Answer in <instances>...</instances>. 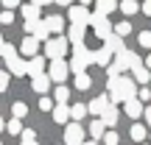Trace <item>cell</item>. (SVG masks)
<instances>
[{
	"instance_id": "1",
	"label": "cell",
	"mask_w": 151,
	"mask_h": 145,
	"mask_svg": "<svg viewBox=\"0 0 151 145\" xmlns=\"http://www.w3.org/2000/svg\"><path fill=\"white\" fill-rule=\"evenodd\" d=\"M106 89H109V101H112V106L115 103H129V101H137V86H134V81L132 78H109L106 81Z\"/></svg>"
},
{
	"instance_id": "2",
	"label": "cell",
	"mask_w": 151,
	"mask_h": 145,
	"mask_svg": "<svg viewBox=\"0 0 151 145\" xmlns=\"http://www.w3.org/2000/svg\"><path fill=\"white\" fill-rule=\"evenodd\" d=\"M87 64H92V50L84 45H73V59H70V73L73 75H84Z\"/></svg>"
},
{
	"instance_id": "3",
	"label": "cell",
	"mask_w": 151,
	"mask_h": 145,
	"mask_svg": "<svg viewBox=\"0 0 151 145\" xmlns=\"http://www.w3.org/2000/svg\"><path fill=\"white\" fill-rule=\"evenodd\" d=\"M67 50H70V39L67 36H53L50 42H45V59L48 61H62L67 56Z\"/></svg>"
},
{
	"instance_id": "4",
	"label": "cell",
	"mask_w": 151,
	"mask_h": 145,
	"mask_svg": "<svg viewBox=\"0 0 151 145\" xmlns=\"http://www.w3.org/2000/svg\"><path fill=\"white\" fill-rule=\"evenodd\" d=\"M67 20H70V25H90L92 14H90V9H87V3L84 6H70V9H67Z\"/></svg>"
},
{
	"instance_id": "5",
	"label": "cell",
	"mask_w": 151,
	"mask_h": 145,
	"mask_svg": "<svg viewBox=\"0 0 151 145\" xmlns=\"http://www.w3.org/2000/svg\"><path fill=\"white\" fill-rule=\"evenodd\" d=\"M90 25H92V31H95V36H98V39H104V42H106V39L115 34V28L109 25V17L92 14V22H90Z\"/></svg>"
},
{
	"instance_id": "6",
	"label": "cell",
	"mask_w": 151,
	"mask_h": 145,
	"mask_svg": "<svg viewBox=\"0 0 151 145\" xmlns=\"http://www.w3.org/2000/svg\"><path fill=\"white\" fill-rule=\"evenodd\" d=\"M87 109H90V114H95V120H101L104 114L112 109V101H109V95H98V98H92V101L87 103Z\"/></svg>"
},
{
	"instance_id": "7",
	"label": "cell",
	"mask_w": 151,
	"mask_h": 145,
	"mask_svg": "<svg viewBox=\"0 0 151 145\" xmlns=\"http://www.w3.org/2000/svg\"><path fill=\"white\" fill-rule=\"evenodd\" d=\"M48 75H50V81H56V84L62 86V81H67V75H70V61H50V67H48Z\"/></svg>"
},
{
	"instance_id": "8",
	"label": "cell",
	"mask_w": 151,
	"mask_h": 145,
	"mask_svg": "<svg viewBox=\"0 0 151 145\" xmlns=\"http://www.w3.org/2000/svg\"><path fill=\"white\" fill-rule=\"evenodd\" d=\"M65 145H84V123H70L65 129Z\"/></svg>"
},
{
	"instance_id": "9",
	"label": "cell",
	"mask_w": 151,
	"mask_h": 145,
	"mask_svg": "<svg viewBox=\"0 0 151 145\" xmlns=\"http://www.w3.org/2000/svg\"><path fill=\"white\" fill-rule=\"evenodd\" d=\"M20 11L25 17V22H37L39 14H42V3H25V6H20Z\"/></svg>"
},
{
	"instance_id": "10",
	"label": "cell",
	"mask_w": 151,
	"mask_h": 145,
	"mask_svg": "<svg viewBox=\"0 0 151 145\" xmlns=\"http://www.w3.org/2000/svg\"><path fill=\"white\" fill-rule=\"evenodd\" d=\"M45 25L50 28V34H56V36H65V17L62 14H50V17H45Z\"/></svg>"
},
{
	"instance_id": "11",
	"label": "cell",
	"mask_w": 151,
	"mask_h": 145,
	"mask_svg": "<svg viewBox=\"0 0 151 145\" xmlns=\"http://www.w3.org/2000/svg\"><path fill=\"white\" fill-rule=\"evenodd\" d=\"M45 64H48L45 56H34V59H28V73L34 78H39V75H45Z\"/></svg>"
},
{
	"instance_id": "12",
	"label": "cell",
	"mask_w": 151,
	"mask_h": 145,
	"mask_svg": "<svg viewBox=\"0 0 151 145\" xmlns=\"http://www.w3.org/2000/svg\"><path fill=\"white\" fill-rule=\"evenodd\" d=\"M84 34H87V25H70V28H67L70 45H84Z\"/></svg>"
},
{
	"instance_id": "13",
	"label": "cell",
	"mask_w": 151,
	"mask_h": 145,
	"mask_svg": "<svg viewBox=\"0 0 151 145\" xmlns=\"http://www.w3.org/2000/svg\"><path fill=\"white\" fill-rule=\"evenodd\" d=\"M6 67H9V75H25L28 59H11V61H6Z\"/></svg>"
},
{
	"instance_id": "14",
	"label": "cell",
	"mask_w": 151,
	"mask_h": 145,
	"mask_svg": "<svg viewBox=\"0 0 151 145\" xmlns=\"http://www.w3.org/2000/svg\"><path fill=\"white\" fill-rule=\"evenodd\" d=\"M123 112L129 114L132 120H137V117H143V114H146V106H143L140 101H129V103H123Z\"/></svg>"
},
{
	"instance_id": "15",
	"label": "cell",
	"mask_w": 151,
	"mask_h": 145,
	"mask_svg": "<svg viewBox=\"0 0 151 145\" xmlns=\"http://www.w3.org/2000/svg\"><path fill=\"white\" fill-rule=\"evenodd\" d=\"M112 59H115V56L109 53L106 48H101V50H92V64H101V67H109V64H112Z\"/></svg>"
},
{
	"instance_id": "16",
	"label": "cell",
	"mask_w": 151,
	"mask_h": 145,
	"mask_svg": "<svg viewBox=\"0 0 151 145\" xmlns=\"http://www.w3.org/2000/svg\"><path fill=\"white\" fill-rule=\"evenodd\" d=\"M87 131H90V137L92 140H104V134H106V126L101 123V120H90V123H87Z\"/></svg>"
},
{
	"instance_id": "17",
	"label": "cell",
	"mask_w": 151,
	"mask_h": 145,
	"mask_svg": "<svg viewBox=\"0 0 151 145\" xmlns=\"http://www.w3.org/2000/svg\"><path fill=\"white\" fill-rule=\"evenodd\" d=\"M20 50H22L25 56H31V59H34V56H37V50H39V39H37V36H25V39H22V45H20Z\"/></svg>"
},
{
	"instance_id": "18",
	"label": "cell",
	"mask_w": 151,
	"mask_h": 145,
	"mask_svg": "<svg viewBox=\"0 0 151 145\" xmlns=\"http://www.w3.org/2000/svg\"><path fill=\"white\" fill-rule=\"evenodd\" d=\"M104 48H106L112 56H118V53H123V50H126V48H123V39H120V36H115V34L106 39V42H104Z\"/></svg>"
},
{
	"instance_id": "19",
	"label": "cell",
	"mask_w": 151,
	"mask_h": 145,
	"mask_svg": "<svg viewBox=\"0 0 151 145\" xmlns=\"http://www.w3.org/2000/svg\"><path fill=\"white\" fill-rule=\"evenodd\" d=\"M31 86H34V92H39V95L45 98V92L50 89V75L45 73V75H39V78H34V81H31Z\"/></svg>"
},
{
	"instance_id": "20",
	"label": "cell",
	"mask_w": 151,
	"mask_h": 145,
	"mask_svg": "<svg viewBox=\"0 0 151 145\" xmlns=\"http://www.w3.org/2000/svg\"><path fill=\"white\" fill-rule=\"evenodd\" d=\"M67 120H73V117H70V106H67V103H62V106H56V109H53V123L65 126Z\"/></svg>"
},
{
	"instance_id": "21",
	"label": "cell",
	"mask_w": 151,
	"mask_h": 145,
	"mask_svg": "<svg viewBox=\"0 0 151 145\" xmlns=\"http://www.w3.org/2000/svg\"><path fill=\"white\" fill-rule=\"evenodd\" d=\"M132 75H134V81H137V84H143V86L151 81V70H146V64L134 67V70H132Z\"/></svg>"
},
{
	"instance_id": "22",
	"label": "cell",
	"mask_w": 151,
	"mask_h": 145,
	"mask_svg": "<svg viewBox=\"0 0 151 145\" xmlns=\"http://www.w3.org/2000/svg\"><path fill=\"white\" fill-rule=\"evenodd\" d=\"M115 9H120V6L112 3V0H101V3H95V14H101V17H106L109 11H115Z\"/></svg>"
},
{
	"instance_id": "23",
	"label": "cell",
	"mask_w": 151,
	"mask_h": 145,
	"mask_svg": "<svg viewBox=\"0 0 151 145\" xmlns=\"http://www.w3.org/2000/svg\"><path fill=\"white\" fill-rule=\"evenodd\" d=\"M87 112H90V109H87L84 103H73V106H70V117H73V123H81Z\"/></svg>"
},
{
	"instance_id": "24",
	"label": "cell",
	"mask_w": 151,
	"mask_h": 145,
	"mask_svg": "<svg viewBox=\"0 0 151 145\" xmlns=\"http://www.w3.org/2000/svg\"><path fill=\"white\" fill-rule=\"evenodd\" d=\"M67 98H70V89H67L65 84H62V86H56V89H53V101H56V106L67 103Z\"/></svg>"
},
{
	"instance_id": "25",
	"label": "cell",
	"mask_w": 151,
	"mask_h": 145,
	"mask_svg": "<svg viewBox=\"0 0 151 145\" xmlns=\"http://www.w3.org/2000/svg\"><path fill=\"white\" fill-rule=\"evenodd\" d=\"M129 134H132V140H134V142H140V145H143V140H146V134H148V131H146V126L134 123V126H132V131H129Z\"/></svg>"
},
{
	"instance_id": "26",
	"label": "cell",
	"mask_w": 151,
	"mask_h": 145,
	"mask_svg": "<svg viewBox=\"0 0 151 145\" xmlns=\"http://www.w3.org/2000/svg\"><path fill=\"white\" fill-rule=\"evenodd\" d=\"M34 36H37L39 42H50V39H53V36H50V28L45 25V20H42V22L37 25V34H34Z\"/></svg>"
},
{
	"instance_id": "27",
	"label": "cell",
	"mask_w": 151,
	"mask_h": 145,
	"mask_svg": "<svg viewBox=\"0 0 151 145\" xmlns=\"http://www.w3.org/2000/svg\"><path fill=\"white\" fill-rule=\"evenodd\" d=\"M140 9H143V6H140V3H134V0H123V3H120V11H123L126 17H129V14H137Z\"/></svg>"
},
{
	"instance_id": "28",
	"label": "cell",
	"mask_w": 151,
	"mask_h": 145,
	"mask_svg": "<svg viewBox=\"0 0 151 145\" xmlns=\"http://www.w3.org/2000/svg\"><path fill=\"white\" fill-rule=\"evenodd\" d=\"M101 123H104V126H109V131H112V126H118V109L112 106V109H109V112L101 117Z\"/></svg>"
},
{
	"instance_id": "29",
	"label": "cell",
	"mask_w": 151,
	"mask_h": 145,
	"mask_svg": "<svg viewBox=\"0 0 151 145\" xmlns=\"http://www.w3.org/2000/svg\"><path fill=\"white\" fill-rule=\"evenodd\" d=\"M11 114H14L17 120H22V117L28 114V106H25L22 101H14V103H11Z\"/></svg>"
},
{
	"instance_id": "30",
	"label": "cell",
	"mask_w": 151,
	"mask_h": 145,
	"mask_svg": "<svg viewBox=\"0 0 151 145\" xmlns=\"http://www.w3.org/2000/svg\"><path fill=\"white\" fill-rule=\"evenodd\" d=\"M6 131L17 137V134H22V131H25V129H22V123H20V120H17V117H11L9 123H6Z\"/></svg>"
},
{
	"instance_id": "31",
	"label": "cell",
	"mask_w": 151,
	"mask_h": 145,
	"mask_svg": "<svg viewBox=\"0 0 151 145\" xmlns=\"http://www.w3.org/2000/svg\"><path fill=\"white\" fill-rule=\"evenodd\" d=\"M126 34H132V22H129V20H123V22H118V25H115V36L123 39Z\"/></svg>"
},
{
	"instance_id": "32",
	"label": "cell",
	"mask_w": 151,
	"mask_h": 145,
	"mask_svg": "<svg viewBox=\"0 0 151 145\" xmlns=\"http://www.w3.org/2000/svg\"><path fill=\"white\" fill-rule=\"evenodd\" d=\"M39 109H42V112H53V109H56V101H53V98H48V95L39 98Z\"/></svg>"
},
{
	"instance_id": "33",
	"label": "cell",
	"mask_w": 151,
	"mask_h": 145,
	"mask_svg": "<svg viewBox=\"0 0 151 145\" xmlns=\"http://www.w3.org/2000/svg\"><path fill=\"white\" fill-rule=\"evenodd\" d=\"M76 86H78V89H90V86H92V78H90V75H76Z\"/></svg>"
},
{
	"instance_id": "34",
	"label": "cell",
	"mask_w": 151,
	"mask_h": 145,
	"mask_svg": "<svg viewBox=\"0 0 151 145\" xmlns=\"http://www.w3.org/2000/svg\"><path fill=\"white\" fill-rule=\"evenodd\" d=\"M3 59H6V61L17 59V48H14V45H9V42H6V48H3Z\"/></svg>"
},
{
	"instance_id": "35",
	"label": "cell",
	"mask_w": 151,
	"mask_h": 145,
	"mask_svg": "<svg viewBox=\"0 0 151 145\" xmlns=\"http://www.w3.org/2000/svg\"><path fill=\"white\" fill-rule=\"evenodd\" d=\"M118 142H120L118 131H106V134H104V145H118Z\"/></svg>"
},
{
	"instance_id": "36",
	"label": "cell",
	"mask_w": 151,
	"mask_h": 145,
	"mask_svg": "<svg viewBox=\"0 0 151 145\" xmlns=\"http://www.w3.org/2000/svg\"><path fill=\"white\" fill-rule=\"evenodd\" d=\"M137 42L143 45V48L151 50V31H140V36H137Z\"/></svg>"
},
{
	"instance_id": "37",
	"label": "cell",
	"mask_w": 151,
	"mask_h": 145,
	"mask_svg": "<svg viewBox=\"0 0 151 145\" xmlns=\"http://www.w3.org/2000/svg\"><path fill=\"white\" fill-rule=\"evenodd\" d=\"M9 89V70H0V92Z\"/></svg>"
},
{
	"instance_id": "38",
	"label": "cell",
	"mask_w": 151,
	"mask_h": 145,
	"mask_svg": "<svg viewBox=\"0 0 151 145\" xmlns=\"http://www.w3.org/2000/svg\"><path fill=\"white\" fill-rule=\"evenodd\" d=\"M20 137H22V142H37V134H34L31 129H25V131H22Z\"/></svg>"
},
{
	"instance_id": "39",
	"label": "cell",
	"mask_w": 151,
	"mask_h": 145,
	"mask_svg": "<svg viewBox=\"0 0 151 145\" xmlns=\"http://www.w3.org/2000/svg\"><path fill=\"white\" fill-rule=\"evenodd\" d=\"M137 101H151V89H148V86H140V95H137Z\"/></svg>"
},
{
	"instance_id": "40",
	"label": "cell",
	"mask_w": 151,
	"mask_h": 145,
	"mask_svg": "<svg viewBox=\"0 0 151 145\" xmlns=\"http://www.w3.org/2000/svg\"><path fill=\"white\" fill-rule=\"evenodd\" d=\"M0 22H3V25H9V22H14V14H11V11H3V14H0Z\"/></svg>"
},
{
	"instance_id": "41",
	"label": "cell",
	"mask_w": 151,
	"mask_h": 145,
	"mask_svg": "<svg viewBox=\"0 0 151 145\" xmlns=\"http://www.w3.org/2000/svg\"><path fill=\"white\" fill-rule=\"evenodd\" d=\"M140 11H143L146 17H151V0H148V3H143V9H140Z\"/></svg>"
},
{
	"instance_id": "42",
	"label": "cell",
	"mask_w": 151,
	"mask_h": 145,
	"mask_svg": "<svg viewBox=\"0 0 151 145\" xmlns=\"http://www.w3.org/2000/svg\"><path fill=\"white\" fill-rule=\"evenodd\" d=\"M143 117H146V123L151 126V106H146V114H143Z\"/></svg>"
},
{
	"instance_id": "43",
	"label": "cell",
	"mask_w": 151,
	"mask_h": 145,
	"mask_svg": "<svg viewBox=\"0 0 151 145\" xmlns=\"http://www.w3.org/2000/svg\"><path fill=\"white\" fill-rule=\"evenodd\" d=\"M146 70H151V53L146 56Z\"/></svg>"
},
{
	"instance_id": "44",
	"label": "cell",
	"mask_w": 151,
	"mask_h": 145,
	"mask_svg": "<svg viewBox=\"0 0 151 145\" xmlns=\"http://www.w3.org/2000/svg\"><path fill=\"white\" fill-rule=\"evenodd\" d=\"M3 129H6V120H3V117H0V131H3Z\"/></svg>"
},
{
	"instance_id": "45",
	"label": "cell",
	"mask_w": 151,
	"mask_h": 145,
	"mask_svg": "<svg viewBox=\"0 0 151 145\" xmlns=\"http://www.w3.org/2000/svg\"><path fill=\"white\" fill-rule=\"evenodd\" d=\"M84 145H98V142H95V140H90V142H84Z\"/></svg>"
},
{
	"instance_id": "46",
	"label": "cell",
	"mask_w": 151,
	"mask_h": 145,
	"mask_svg": "<svg viewBox=\"0 0 151 145\" xmlns=\"http://www.w3.org/2000/svg\"><path fill=\"white\" fill-rule=\"evenodd\" d=\"M3 45H6V42H3V34H0V48H3Z\"/></svg>"
},
{
	"instance_id": "47",
	"label": "cell",
	"mask_w": 151,
	"mask_h": 145,
	"mask_svg": "<svg viewBox=\"0 0 151 145\" xmlns=\"http://www.w3.org/2000/svg\"><path fill=\"white\" fill-rule=\"evenodd\" d=\"M22 145H37V142H22Z\"/></svg>"
},
{
	"instance_id": "48",
	"label": "cell",
	"mask_w": 151,
	"mask_h": 145,
	"mask_svg": "<svg viewBox=\"0 0 151 145\" xmlns=\"http://www.w3.org/2000/svg\"><path fill=\"white\" fill-rule=\"evenodd\" d=\"M143 145H151V142H143Z\"/></svg>"
},
{
	"instance_id": "49",
	"label": "cell",
	"mask_w": 151,
	"mask_h": 145,
	"mask_svg": "<svg viewBox=\"0 0 151 145\" xmlns=\"http://www.w3.org/2000/svg\"><path fill=\"white\" fill-rule=\"evenodd\" d=\"M0 145H3V142H0Z\"/></svg>"
}]
</instances>
